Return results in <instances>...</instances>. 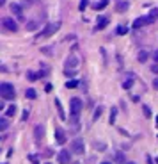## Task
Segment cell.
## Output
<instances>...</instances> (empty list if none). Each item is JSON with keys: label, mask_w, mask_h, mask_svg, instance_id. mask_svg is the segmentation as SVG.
I'll return each mask as SVG.
<instances>
[{"label": "cell", "mask_w": 158, "mask_h": 164, "mask_svg": "<svg viewBox=\"0 0 158 164\" xmlns=\"http://www.w3.org/2000/svg\"><path fill=\"white\" fill-rule=\"evenodd\" d=\"M14 97H16V91H14L13 84H9V82L0 84V98L2 100H13Z\"/></svg>", "instance_id": "6da1fadb"}, {"label": "cell", "mask_w": 158, "mask_h": 164, "mask_svg": "<svg viewBox=\"0 0 158 164\" xmlns=\"http://www.w3.org/2000/svg\"><path fill=\"white\" fill-rule=\"evenodd\" d=\"M59 27H60V23H46L44 29L37 34V38H39V39H46V38H50L52 34H55V32L59 31Z\"/></svg>", "instance_id": "7a4b0ae2"}, {"label": "cell", "mask_w": 158, "mask_h": 164, "mask_svg": "<svg viewBox=\"0 0 158 164\" xmlns=\"http://www.w3.org/2000/svg\"><path fill=\"white\" fill-rule=\"evenodd\" d=\"M82 109H84V102L80 100V98H71L70 100V114L71 116H75V118H78L80 116V112H82Z\"/></svg>", "instance_id": "3957f363"}, {"label": "cell", "mask_w": 158, "mask_h": 164, "mask_svg": "<svg viewBox=\"0 0 158 164\" xmlns=\"http://www.w3.org/2000/svg\"><path fill=\"white\" fill-rule=\"evenodd\" d=\"M70 150H71V153H77V155H82L84 152H85V145H84V141L82 139H73L71 141V145H70Z\"/></svg>", "instance_id": "277c9868"}, {"label": "cell", "mask_w": 158, "mask_h": 164, "mask_svg": "<svg viewBox=\"0 0 158 164\" xmlns=\"http://www.w3.org/2000/svg\"><path fill=\"white\" fill-rule=\"evenodd\" d=\"M149 23H154V20H153V18H149V16H139L137 20L133 21V29L146 27V25H149Z\"/></svg>", "instance_id": "5b68a950"}, {"label": "cell", "mask_w": 158, "mask_h": 164, "mask_svg": "<svg viewBox=\"0 0 158 164\" xmlns=\"http://www.w3.org/2000/svg\"><path fill=\"white\" fill-rule=\"evenodd\" d=\"M59 164H71V150H60L57 155Z\"/></svg>", "instance_id": "8992f818"}, {"label": "cell", "mask_w": 158, "mask_h": 164, "mask_svg": "<svg viewBox=\"0 0 158 164\" xmlns=\"http://www.w3.org/2000/svg\"><path fill=\"white\" fill-rule=\"evenodd\" d=\"M78 64H80V61H78L77 55H70V57L66 59V70H71V72H75V70L78 68Z\"/></svg>", "instance_id": "52a82bcc"}, {"label": "cell", "mask_w": 158, "mask_h": 164, "mask_svg": "<svg viewBox=\"0 0 158 164\" xmlns=\"http://www.w3.org/2000/svg\"><path fill=\"white\" fill-rule=\"evenodd\" d=\"M2 25H4L7 31H11V32H16V31H18V23H16L13 18H4V20H2Z\"/></svg>", "instance_id": "ba28073f"}, {"label": "cell", "mask_w": 158, "mask_h": 164, "mask_svg": "<svg viewBox=\"0 0 158 164\" xmlns=\"http://www.w3.org/2000/svg\"><path fill=\"white\" fill-rule=\"evenodd\" d=\"M53 136H55V141H57L59 145H64V143H66V132H64L60 127H57V129H55Z\"/></svg>", "instance_id": "9c48e42d"}, {"label": "cell", "mask_w": 158, "mask_h": 164, "mask_svg": "<svg viewBox=\"0 0 158 164\" xmlns=\"http://www.w3.org/2000/svg\"><path fill=\"white\" fill-rule=\"evenodd\" d=\"M108 21H110V20H108L107 16H100V18H98V21H96L94 31H101V29H105V27L108 25Z\"/></svg>", "instance_id": "30bf717a"}, {"label": "cell", "mask_w": 158, "mask_h": 164, "mask_svg": "<svg viewBox=\"0 0 158 164\" xmlns=\"http://www.w3.org/2000/svg\"><path fill=\"white\" fill-rule=\"evenodd\" d=\"M128 7H130V2H128V0H119V2L116 4V11H117V13H126Z\"/></svg>", "instance_id": "8fae6325"}, {"label": "cell", "mask_w": 158, "mask_h": 164, "mask_svg": "<svg viewBox=\"0 0 158 164\" xmlns=\"http://www.w3.org/2000/svg\"><path fill=\"white\" fill-rule=\"evenodd\" d=\"M43 136H44V129L41 125H36V129H34V139L39 143L41 139H43Z\"/></svg>", "instance_id": "7c38bea8"}, {"label": "cell", "mask_w": 158, "mask_h": 164, "mask_svg": "<svg viewBox=\"0 0 158 164\" xmlns=\"http://www.w3.org/2000/svg\"><path fill=\"white\" fill-rule=\"evenodd\" d=\"M55 107H57V112H59V118H60V120H66V112H64L62 104H60L59 98H55Z\"/></svg>", "instance_id": "4fadbf2b"}, {"label": "cell", "mask_w": 158, "mask_h": 164, "mask_svg": "<svg viewBox=\"0 0 158 164\" xmlns=\"http://www.w3.org/2000/svg\"><path fill=\"white\" fill-rule=\"evenodd\" d=\"M137 59H139L140 62H146V61L149 59V52H147V50H140L139 55H137Z\"/></svg>", "instance_id": "5bb4252c"}, {"label": "cell", "mask_w": 158, "mask_h": 164, "mask_svg": "<svg viewBox=\"0 0 158 164\" xmlns=\"http://www.w3.org/2000/svg\"><path fill=\"white\" fill-rule=\"evenodd\" d=\"M9 129V118H0V132Z\"/></svg>", "instance_id": "9a60e30c"}, {"label": "cell", "mask_w": 158, "mask_h": 164, "mask_svg": "<svg viewBox=\"0 0 158 164\" xmlns=\"http://www.w3.org/2000/svg\"><path fill=\"white\" fill-rule=\"evenodd\" d=\"M25 97H27L29 100H36V97H37V93H36V89H32V87H29V89L25 91Z\"/></svg>", "instance_id": "2e32d148"}, {"label": "cell", "mask_w": 158, "mask_h": 164, "mask_svg": "<svg viewBox=\"0 0 158 164\" xmlns=\"http://www.w3.org/2000/svg\"><path fill=\"white\" fill-rule=\"evenodd\" d=\"M11 11L16 16H21V13H23V11H21V6H18V4H11Z\"/></svg>", "instance_id": "e0dca14e"}, {"label": "cell", "mask_w": 158, "mask_h": 164, "mask_svg": "<svg viewBox=\"0 0 158 164\" xmlns=\"http://www.w3.org/2000/svg\"><path fill=\"white\" fill-rule=\"evenodd\" d=\"M6 114H7L6 118H13V116L16 114V105H9V107H7V111H6Z\"/></svg>", "instance_id": "ac0fdd59"}, {"label": "cell", "mask_w": 158, "mask_h": 164, "mask_svg": "<svg viewBox=\"0 0 158 164\" xmlns=\"http://www.w3.org/2000/svg\"><path fill=\"white\" fill-rule=\"evenodd\" d=\"M107 4H108V0H100V2L94 6V9H96V11H101L103 7H107Z\"/></svg>", "instance_id": "d6986e66"}, {"label": "cell", "mask_w": 158, "mask_h": 164, "mask_svg": "<svg viewBox=\"0 0 158 164\" xmlns=\"http://www.w3.org/2000/svg\"><path fill=\"white\" fill-rule=\"evenodd\" d=\"M37 29V21L36 20H30L29 23H27V31H36Z\"/></svg>", "instance_id": "ffe728a7"}, {"label": "cell", "mask_w": 158, "mask_h": 164, "mask_svg": "<svg viewBox=\"0 0 158 164\" xmlns=\"http://www.w3.org/2000/svg\"><path fill=\"white\" fill-rule=\"evenodd\" d=\"M52 50H53V46H43V48H41V52H43L44 55H48V57H50V55L53 54Z\"/></svg>", "instance_id": "44dd1931"}, {"label": "cell", "mask_w": 158, "mask_h": 164, "mask_svg": "<svg viewBox=\"0 0 158 164\" xmlns=\"http://www.w3.org/2000/svg\"><path fill=\"white\" fill-rule=\"evenodd\" d=\"M116 162H117V164H126V162H124V155H123L121 152L116 153Z\"/></svg>", "instance_id": "7402d4cb"}, {"label": "cell", "mask_w": 158, "mask_h": 164, "mask_svg": "<svg viewBox=\"0 0 158 164\" xmlns=\"http://www.w3.org/2000/svg\"><path fill=\"white\" fill-rule=\"evenodd\" d=\"M142 112H144V116H146V118H151V109H149V105H142Z\"/></svg>", "instance_id": "603a6c76"}, {"label": "cell", "mask_w": 158, "mask_h": 164, "mask_svg": "<svg viewBox=\"0 0 158 164\" xmlns=\"http://www.w3.org/2000/svg\"><path fill=\"white\" fill-rule=\"evenodd\" d=\"M37 73H34V72H27V79L30 80V82H34V80H37Z\"/></svg>", "instance_id": "cb8c5ba5"}, {"label": "cell", "mask_w": 158, "mask_h": 164, "mask_svg": "<svg viewBox=\"0 0 158 164\" xmlns=\"http://www.w3.org/2000/svg\"><path fill=\"white\" fill-rule=\"evenodd\" d=\"M77 86H78V80H67V82H66V87H67V89H73V87H77Z\"/></svg>", "instance_id": "d4e9b609"}, {"label": "cell", "mask_w": 158, "mask_h": 164, "mask_svg": "<svg viewBox=\"0 0 158 164\" xmlns=\"http://www.w3.org/2000/svg\"><path fill=\"white\" fill-rule=\"evenodd\" d=\"M87 6H89V0H80V4H78V9H80V11H84Z\"/></svg>", "instance_id": "484cf974"}, {"label": "cell", "mask_w": 158, "mask_h": 164, "mask_svg": "<svg viewBox=\"0 0 158 164\" xmlns=\"http://www.w3.org/2000/svg\"><path fill=\"white\" fill-rule=\"evenodd\" d=\"M131 86H133V80H131V79H128V80L123 82V87H124V89H130Z\"/></svg>", "instance_id": "4316f807"}, {"label": "cell", "mask_w": 158, "mask_h": 164, "mask_svg": "<svg viewBox=\"0 0 158 164\" xmlns=\"http://www.w3.org/2000/svg\"><path fill=\"white\" fill-rule=\"evenodd\" d=\"M149 18H153V20H156V18H158V9H156V7H153V9H151Z\"/></svg>", "instance_id": "83f0119b"}, {"label": "cell", "mask_w": 158, "mask_h": 164, "mask_svg": "<svg viewBox=\"0 0 158 164\" xmlns=\"http://www.w3.org/2000/svg\"><path fill=\"white\" fill-rule=\"evenodd\" d=\"M116 114H117V111H116V109H112V112H110V123H114V121H116Z\"/></svg>", "instance_id": "f1b7e54d"}, {"label": "cell", "mask_w": 158, "mask_h": 164, "mask_svg": "<svg viewBox=\"0 0 158 164\" xmlns=\"http://www.w3.org/2000/svg\"><path fill=\"white\" fill-rule=\"evenodd\" d=\"M101 112H103V109H101V107H98V109L94 111V120H98V118H100V116H101Z\"/></svg>", "instance_id": "f546056e"}, {"label": "cell", "mask_w": 158, "mask_h": 164, "mask_svg": "<svg viewBox=\"0 0 158 164\" xmlns=\"http://www.w3.org/2000/svg\"><path fill=\"white\" fill-rule=\"evenodd\" d=\"M126 32H128V29H126V27H123V25H121V27H117V34H126Z\"/></svg>", "instance_id": "4dcf8cb0"}, {"label": "cell", "mask_w": 158, "mask_h": 164, "mask_svg": "<svg viewBox=\"0 0 158 164\" xmlns=\"http://www.w3.org/2000/svg\"><path fill=\"white\" fill-rule=\"evenodd\" d=\"M151 72H153V73H154V75L158 77V64H156V62H154V64L151 66Z\"/></svg>", "instance_id": "1f68e13d"}, {"label": "cell", "mask_w": 158, "mask_h": 164, "mask_svg": "<svg viewBox=\"0 0 158 164\" xmlns=\"http://www.w3.org/2000/svg\"><path fill=\"white\" fill-rule=\"evenodd\" d=\"M153 87L158 91V77H154V80H153Z\"/></svg>", "instance_id": "d6a6232c"}, {"label": "cell", "mask_w": 158, "mask_h": 164, "mask_svg": "<svg viewBox=\"0 0 158 164\" xmlns=\"http://www.w3.org/2000/svg\"><path fill=\"white\" fill-rule=\"evenodd\" d=\"M153 61H154V62H158V50H154V52H153Z\"/></svg>", "instance_id": "836d02e7"}, {"label": "cell", "mask_w": 158, "mask_h": 164, "mask_svg": "<svg viewBox=\"0 0 158 164\" xmlns=\"http://www.w3.org/2000/svg\"><path fill=\"white\" fill-rule=\"evenodd\" d=\"M0 111H4V102L0 100Z\"/></svg>", "instance_id": "e575fe53"}, {"label": "cell", "mask_w": 158, "mask_h": 164, "mask_svg": "<svg viewBox=\"0 0 158 164\" xmlns=\"http://www.w3.org/2000/svg\"><path fill=\"white\" fill-rule=\"evenodd\" d=\"M4 4H6V0H0V7H2Z\"/></svg>", "instance_id": "d590c367"}, {"label": "cell", "mask_w": 158, "mask_h": 164, "mask_svg": "<svg viewBox=\"0 0 158 164\" xmlns=\"http://www.w3.org/2000/svg\"><path fill=\"white\" fill-rule=\"evenodd\" d=\"M147 164H153V160H151V157H147Z\"/></svg>", "instance_id": "8d00e7d4"}, {"label": "cell", "mask_w": 158, "mask_h": 164, "mask_svg": "<svg viewBox=\"0 0 158 164\" xmlns=\"http://www.w3.org/2000/svg\"><path fill=\"white\" fill-rule=\"evenodd\" d=\"M101 164H112V162H108V160H103V162H101Z\"/></svg>", "instance_id": "74e56055"}, {"label": "cell", "mask_w": 158, "mask_h": 164, "mask_svg": "<svg viewBox=\"0 0 158 164\" xmlns=\"http://www.w3.org/2000/svg\"><path fill=\"white\" fill-rule=\"evenodd\" d=\"M126 164H137V162H131V160H130V162H126Z\"/></svg>", "instance_id": "f35d334b"}, {"label": "cell", "mask_w": 158, "mask_h": 164, "mask_svg": "<svg viewBox=\"0 0 158 164\" xmlns=\"http://www.w3.org/2000/svg\"><path fill=\"white\" fill-rule=\"evenodd\" d=\"M71 164H80V162H71Z\"/></svg>", "instance_id": "ab89813d"}, {"label": "cell", "mask_w": 158, "mask_h": 164, "mask_svg": "<svg viewBox=\"0 0 158 164\" xmlns=\"http://www.w3.org/2000/svg\"><path fill=\"white\" fill-rule=\"evenodd\" d=\"M46 164H50V162H46Z\"/></svg>", "instance_id": "60d3db41"}]
</instances>
